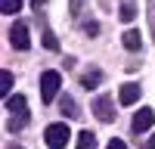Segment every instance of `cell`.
<instances>
[{"instance_id": "6da1fadb", "label": "cell", "mask_w": 155, "mask_h": 149, "mask_svg": "<svg viewBox=\"0 0 155 149\" xmlns=\"http://www.w3.org/2000/svg\"><path fill=\"white\" fill-rule=\"evenodd\" d=\"M68 137H71V131H68L62 121H56V124H50V127L44 131V143H47L50 149H65V146H68Z\"/></svg>"}, {"instance_id": "7a4b0ae2", "label": "cell", "mask_w": 155, "mask_h": 149, "mask_svg": "<svg viewBox=\"0 0 155 149\" xmlns=\"http://www.w3.org/2000/svg\"><path fill=\"white\" fill-rule=\"evenodd\" d=\"M59 87H62V74H59V71H44V74H41V99H44L47 106L56 99Z\"/></svg>"}, {"instance_id": "3957f363", "label": "cell", "mask_w": 155, "mask_h": 149, "mask_svg": "<svg viewBox=\"0 0 155 149\" xmlns=\"http://www.w3.org/2000/svg\"><path fill=\"white\" fill-rule=\"evenodd\" d=\"M93 115H96L99 121H106V124L115 121V99H112L109 93H99V96L93 99Z\"/></svg>"}, {"instance_id": "277c9868", "label": "cell", "mask_w": 155, "mask_h": 149, "mask_svg": "<svg viewBox=\"0 0 155 149\" xmlns=\"http://www.w3.org/2000/svg\"><path fill=\"white\" fill-rule=\"evenodd\" d=\"M9 44L16 47V50H28V47H31L28 22H12V25H9Z\"/></svg>"}, {"instance_id": "5b68a950", "label": "cell", "mask_w": 155, "mask_h": 149, "mask_svg": "<svg viewBox=\"0 0 155 149\" xmlns=\"http://www.w3.org/2000/svg\"><path fill=\"white\" fill-rule=\"evenodd\" d=\"M152 124H155V112H152V109H140L137 115H134V124H130V127H134V134H146Z\"/></svg>"}, {"instance_id": "8992f818", "label": "cell", "mask_w": 155, "mask_h": 149, "mask_svg": "<svg viewBox=\"0 0 155 149\" xmlns=\"http://www.w3.org/2000/svg\"><path fill=\"white\" fill-rule=\"evenodd\" d=\"M118 99H121V103L124 106H134L137 103V99H140V84H121V90H118Z\"/></svg>"}, {"instance_id": "52a82bcc", "label": "cell", "mask_w": 155, "mask_h": 149, "mask_svg": "<svg viewBox=\"0 0 155 149\" xmlns=\"http://www.w3.org/2000/svg\"><path fill=\"white\" fill-rule=\"evenodd\" d=\"M28 118H31V112H16V115H9V121H6V131L9 134H19L25 124H28Z\"/></svg>"}, {"instance_id": "ba28073f", "label": "cell", "mask_w": 155, "mask_h": 149, "mask_svg": "<svg viewBox=\"0 0 155 149\" xmlns=\"http://www.w3.org/2000/svg\"><path fill=\"white\" fill-rule=\"evenodd\" d=\"M124 47L130 50V53H137V50L143 47V37H140L137 28H127V31H124Z\"/></svg>"}, {"instance_id": "9c48e42d", "label": "cell", "mask_w": 155, "mask_h": 149, "mask_svg": "<svg viewBox=\"0 0 155 149\" xmlns=\"http://www.w3.org/2000/svg\"><path fill=\"white\" fill-rule=\"evenodd\" d=\"M59 109H62V115H65V118H78V115H81V109H78V103H74V96H62Z\"/></svg>"}, {"instance_id": "30bf717a", "label": "cell", "mask_w": 155, "mask_h": 149, "mask_svg": "<svg viewBox=\"0 0 155 149\" xmlns=\"http://www.w3.org/2000/svg\"><path fill=\"white\" fill-rule=\"evenodd\" d=\"M6 109H9V115L28 112V99H25V96H6Z\"/></svg>"}, {"instance_id": "8fae6325", "label": "cell", "mask_w": 155, "mask_h": 149, "mask_svg": "<svg viewBox=\"0 0 155 149\" xmlns=\"http://www.w3.org/2000/svg\"><path fill=\"white\" fill-rule=\"evenodd\" d=\"M99 81H102V71H96V68H90L84 78H81V84L87 87V90H93V87H99Z\"/></svg>"}, {"instance_id": "7c38bea8", "label": "cell", "mask_w": 155, "mask_h": 149, "mask_svg": "<svg viewBox=\"0 0 155 149\" xmlns=\"http://www.w3.org/2000/svg\"><path fill=\"white\" fill-rule=\"evenodd\" d=\"M78 149H96V137L90 131H81L78 134Z\"/></svg>"}, {"instance_id": "4fadbf2b", "label": "cell", "mask_w": 155, "mask_h": 149, "mask_svg": "<svg viewBox=\"0 0 155 149\" xmlns=\"http://www.w3.org/2000/svg\"><path fill=\"white\" fill-rule=\"evenodd\" d=\"M9 90H12V71H0V93L9 96Z\"/></svg>"}, {"instance_id": "5bb4252c", "label": "cell", "mask_w": 155, "mask_h": 149, "mask_svg": "<svg viewBox=\"0 0 155 149\" xmlns=\"http://www.w3.org/2000/svg\"><path fill=\"white\" fill-rule=\"evenodd\" d=\"M118 16H121V22H134V16H137V9H134V3H121V9H118Z\"/></svg>"}, {"instance_id": "9a60e30c", "label": "cell", "mask_w": 155, "mask_h": 149, "mask_svg": "<svg viewBox=\"0 0 155 149\" xmlns=\"http://www.w3.org/2000/svg\"><path fill=\"white\" fill-rule=\"evenodd\" d=\"M44 47H47V50H53V53H56V50H59V37H56L53 31H50V28L44 31Z\"/></svg>"}, {"instance_id": "2e32d148", "label": "cell", "mask_w": 155, "mask_h": 149, "mask_svg": "<svg viewBox=\"0 0 155 149\" xmlns=\"http://www.w3.org/2000/svg\"><path fill=\"white\" fill-rule=\"evenodd\" d=\"M0 9L12 16V12H19V9H22V0H0Z\"/></svg>"}, {"instance_id": "e0dca14e", "label": "cell", "mask_w": 155, "mask_h": 149, "mask_svg": "<svg viewBox=\"0 0 155 149\" xmlns=\"http://www.w3.org/2000/svg\"><path fill=\"white\" fill-rule=\"evenodd\" d=\"M96 31H99L96 22H84V34H87V37H96Z\"/></svg>"}, {"instance_id": "ac0fdd59", "label": "cell", "mask_w": 155, "mask_h": 149, "mask_svg": "<svg viewBox=\"0 0 155 149\" xmlns=\"http://www.w3.org/2000/svg\"><path fill=\"white\" fill-rule=\"evenodd\" d=\"M149 25H152V37H155V0H149Z\"/></svg>"}, {"instance_id": "d6986e66", "label": "cell", "mask_w": 155, "mask_h": 149, "mask_svg": "<svg viewBox=\"0 0 155 149\" xmlns=\"http://www.w3.org/2000/svg\"><path fill=\"white\" fill-rule=\"evenodd\" d=\"M106 149H127V143H124V140H112Z\"/></svg>"}, {"instance_id": "ffe728a7", "label": "cell", "mask_w": 155, "mask_h": 149, "mask_svg": "<svg viewBox=\"0 0 155 149\" xmlns=\"http://www.w3.org/2000/svg\"><path fill=\"white\" fill-rule=\"evenodd\" d=\"M31 6H34V9H37V12H41V9H44V6H47V0H31Z\"/></svg>"}, {"instance_id": "44dd1931", "label": "cell", "mask_w": 155, "mask_h": 149, "mask_svg": "<svg viewBox=\"0 0 155 149\" xmlns=\"http://www.w3.org/2000/svg\"><path fill=\"white\" fill-rule=\"evenodd\" d=\"M143 149H155V134H152V137H149V140L143 143Z\"/></svg>"}, {"instance_id": "7402d4cb", "label": "cell", "mask_w": 155, "mask_h": 149, "mask_svg": "<svg viewBox=\"0 0 155 149\" xmlns=\"http://www.w3.org/2000/svg\"><path fill=\"white\" fill-rule=\"evenodd\" d=\"M6 149H25V146H19V143H9V146H6Z\"/></svg>"}]
</instances>
